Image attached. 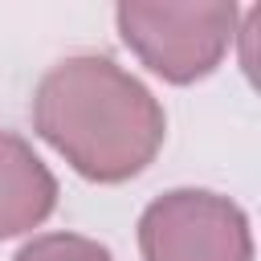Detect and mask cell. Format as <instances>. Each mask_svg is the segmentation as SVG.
Wrapping results in <instances>:
<instances>
[{
	"mask_svg": "<svg viewBox=\"0 0 261 261\" xmlns=\"http://www.w3.org/2000/svg\"><path fill=\"white\" fill-rule=\"evenodd\" d=\"M33 130L90 184H126L167 139L159 98L114 57L73 53L33 90Z\"/></svg>",
	"mask_w": 261,
	"mask_h": 261,
	"instance_id": "6da1fadb",
	"label": "cell"
},
{
	"mask_svg": "<svg viewBox=\"0 0 261 261\" xmlns=\"http://www.w3.org/2000/svg\"><path fill=\"white\" fill-rule=\"evenodd\" d=\"M12 261H114V253L82 232H41L24 241Z\"/></svg>",
	"mask_w": 261,
	"mask_h": 261,
	"instance_id": "5b68a950",
	"label": "cell"
},
{
	"mask_svg": "<svg viewBox=\"0 0 261 261\" xmlns=\"http://www.w3.org/2000/svg\"><path fill=\"white\" fill-rule=\"evenodd\" d=\"M57 208V179L12 130H0V241L33 232Z\"/></svg>",
	"mask_w": 261,
	"mask_h": 261,
	"instance_id": "277c9868",
	"label": "cell"
},
{
	"mask_svg": "<svg viewBox=\"0 0 261 261\" xmlns=\"http://www.w3.org/2000/svg\"><path fill=\"white\" fill-rule=\"evenodd\" d=\"M139 253L143 261H253V228L237 200L175 188L143 208Z\"/></svg>",
	"mask_w": 261,
	"mask_h": 261,
	"instance_id": "3957f363",
	"label": "cell"
},
{
	"mask_svg": "<svg viewBox=\"0 0 261 261\" xmlns=\"http://www.w3.org/2000/svg\"><path fill=\"white\" fill-rule=\"evenodd\" d=\"M241 8L228 0H126L114 8L122 45L163 82H204L237 41Z\"/></svg>",
	"mask_w": 261,
	"mask_h": 261,
	"instance_id": "7a4b0ae2",
	"label": "cell"
}]
</instances>
